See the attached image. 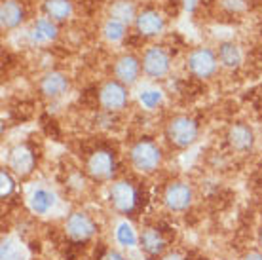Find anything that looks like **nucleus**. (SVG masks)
<instances>
[{"instance_id":"7","label":"nucleus","mask_w":262,"mask_h":260,"mask_svg":"<svg viewBox=\"0 0 262 260\" xmlns=\"http://www.w3.org/2000/svg\"><path fill=\"white\" fill-rule=\"evenodd\" d=\"M108 200H111V205L118 213H129L133 205H135V188L131 186L129 182L125 181H118L112 182L111 190H108Z\"/></svg>"},{"instance_id":"5","label":"nucleus","mask_w":262,"mask_h":260,"mask_svg":"<svg viewBox=\"0 0 262 260\" xmlns=\"http://www.w3.org/2000/svg\"><path fill=\"white\" fill-rule=\"evenodd\" d=\"M99 103L105 111L118 112L127 104V90L124 84H120L118 80L105 82L99 90Z\"/></svg>"},{"instance_id":"25","label":"nucleus","mask_w":262,"mask_h":260,"mask_svg":"<svg viewBox=\"0 0 262 260\" xmlns=\"http://www.w3.org/2000/svg\"><path fill=\"white\" fill-rule=\"evenodd\" d=\"M139 99H141V103H143L144 109H154V106L162 101V91L146 90V91H143V93L139 95Z\"/></svg>"},{"instance_id":"16","label":"nucleus","mask_w":262,"mask_h":260,"mask_svg":"<svg viewBox=\"0 0 262 260\" xmlns=\"http://www.w3.org/2000/svg\"><path fill=\"white\" fill-rule=\"evenodd\" d=\"M55 38H57V25L50 17H40L29 33V40L33 44H48Z\"/></svg>"},{"instance_id":"13","label":"nucleus","mask_w":262,"mask_h":260,"mask_svg":"<svg viewBox=\"0 0 262 260\" xmlns=\"http://www.w3.org/2000/svg\"><path fill=\"white\" fill-rule=\"evenodd\" d=\"M69 78L61 72H48L44 78L40 80V93L48 99H57L69 90Z\"/></svg>"},{"instance_id":"31","label":"nucleus","mask_w":262,"mask_h":260,"mask_svg":"<svg viewBox=\"0 0 262 260\" xmlns=\"http://www.w3.org/2000/svg\"><path fill=\"white\" fill-rule=\"evenodd\" d=\"M162 260H183V256H181V254H177V253H169V254H165Z\"/></svg>"},{"instance_id":"27","label":"nucleus","mask_w":262,"mask_h":260,"mask_svg":"<svg viewBox=\"0 0 262 260\" xmlns=\"http://www.w3.org/2000/svg\"><path fill=\"white\" fill-rule=\"evenodd\" d=\"M223 4L228 8V10H242L243 0H223Z\"/></svg>"},{"instance_id":"20","label":"nucleus","mask_w":262,"mask_h":260,"mask_svg":"<svg viewBox=\"0 0 262 260\" xmlns=\"http://www.w3.org/2000/svg\"><path fill=\"white\" fill-rule=\"evenodd\" d=\"M44 12L52 21H65L72 15L71 0H44Z\"/></svg>"},{"instance_id":"14","label":"nucleus","mask_w":262,"mask_h":260,"mask_svg":"<svg viewBox=\"0 0 262 260\" xmlns=\"http://www.w3.org/2000/svg\"><path fill=\"white\" fill-rule=\"evenodd\" d=\"M228 143L236 152H247L255 144V133L249 125L234 124L228 131Z\"/></svg>"},{"instance_id":"8","label":"nucleus","mask_w":262,"mask_h":260,"mask_svg":"<svg viewBox=\"0 0 262 260\" xmlns=\"http://www.w3.org/2000/svg\"><path fill=\"white\" fill-rule=\"evenodd\" d=\"M85 169L95 181H108L114 173V156L106 150H97L90 156Z\"/></svg>"},{"instance_id":"24","label":"nucleus","mask_w":262,"mask_h":260,"mask_svg":"<svg viewBox=\"0 0 262 260\" xmlns=\"http://www.w3.org/2000/svg\"><path fill=\"white\" fill-rule=\"evenodd\" d=\"M103 36L108 42H120L125 36V25L116 19H106L103 25Z\"/></svg>"},{"instance_id":"9","label":"nucleus","mask_w":262,"mask_h":260,"mask_svg":"<svg viewBox=\"0 0 262 260\" xmlns=\"http://www.w3.org/2000/svg\"><path fill=\"white\" fill-rule=\"evenodd\" d=\"M65 230H67V234H69V237H72V240L85 241L95 234L97 228H95V222L85 215V213L76 211V213L69 215V219H67V222H65Z\"/></svg>"},{"instance_id":"11","label":"nucleus","mask_w":262,"mask_h":260,"mask_svg":"<svg viewBox=\"0 0 262 260\" xmlns=\"http://www.w3.org/2000/svg\"><path fill=\"white\" fill-rule=\"evenodd\" d=\"M135 27H137V33L141 36L154 38V36H160L164 33L165 21L162 17V13L156 12V10H143L141 13H137Z\"/></svg>"},{"instance_id":"30","label":"nucleus","mask_w":262,"mask_h":260,"mask_svg":"<svg viewBox=\"0 0 262 260\" xmlns=\"http://www.w3.org/2000/svg\"><path fill=\"white\" fill-rule=\"evenodd\" d=\"M196 2L198 0H184V8H186L188 12H192V10L196 8Z\"/></svg>"},{"instance_id":"15","label":"nucleus","mask_w":262,"mask_h":260,"mask_svg":"<svg viewBox=\"0 0 262 260\" xmlns=\"http://www.w3.org/2000/svg\"><path fill=\"white\" fill-rule=\"evenodd\" d=\"M25 17V10L17 0H2L0 6V23L2 29H15L21 25V21Z\"/></svg>"},{"instance_id":"22","label":"nucleus","mask_w":262,"mask_h":260,"mask_svg":"<svg viewBox=\"0 0 262 260\" xmlns=\"http://www.w3.org/2000/svg\"><path fill=\"white\" fill-rule=\"evenodd\" d=\"M27 253L19 241L12 237H4L0 245V260H25Z\"/></svg>"},{"instance_id":"12","label":"nucleus","mask_w":262,"mask_h":260,"mask_svg":"<svg viewBox=\"0 0 262 260\" xmlns=\"http://www.w3.org/2000/svg\"><path fill=\"white\" fill-rule=\"evenodd\" d=\"M141 63L135 55H122V57L114 63V76L118 80L120 84L124 85H133L139 80V74H141Z\"/></svg>"},{"instance_id":"2","label":"nucleus","mask_w":262,"mask_h":260,"mask_svg":"<svg viewBox=\"0 0 262 260\" xmlns=\"http://www.w3.org/2000/svg\"><path fill=\"white\" fill-rule=\"evenodd\" d=\"M198 124L188 116H173L167 122V127H165V135H167V141H169L173 146L177 148H188L190 144L196 143L198 139Z\"/></svg>"},{"instance_id":"6","label":"nucleus","mask_w":262,"mask_h":260,"mask_svg":"<svg viewBox=\"0 0 262 260\" xmlns=\"http://www.w3.org/2000/svg\"><path fill=\"white\" fill-rule=\"evenodd\" d=\"M188 69L194 76L198 78H211L213 74L216 72V55L211 52L209 48H198L194 52H190L188 59Z\"/></svg>"},{"instance_id":"4","label":"nucleus","mask_w":262,"mask_h":260,"mask_svg":"<svg viewBox=\"0 0 262 260\" xmlns=\"http://www.w3.org/2000/svg\"><path fill=\"white\" fill-rule=\"evenodd\" d=\"M192 202H194V192H192L188 182H183V181L171 182L164 192L165 207L169 209V211H175V213L186 211L192 205Z\"/></svg>"},{"instance_id":"26","label":"nucleus","mask_w":262,"mask_h":260,"mask_svg":"<svg viewBox=\"0 0 262 260\" xmlns=\"http://www.w3.org/2000/svg\"><path fill=\"white\" fill-rule=\"evenodd\" d=\"M0 182H2L0 196H2V198H8V196L13 192V181H12V177H10V173H8L6 169L0 171Z\"/></svg>"},{"instance_id":"29","label":"nucleus","mask_w":262,"mask_h":260,"mask_svg":"<svg viewBox=\"0 0 262 260\" xmlns=\"http://www.w3.org/2000/svg\"><path fill=\"white\" fill-rule=\"evenodd\" d=\"M243 260H262V253H258V251H251V253H247L245 256H243Z\"/></svg>"},{"instance_id":"10","label":"nucleus","mask_w":262,"mask_h":260,"mask_svg":"<svg viewBox=\"0 0 262 260\" xmlns=\"http://www.w3.org/2000/svg\"><path fill=\"white\" fill-rule=\"evenodd\" d=\"M34 154L31 148H27L23 144L12 148L10 156H8V169L12 171L13 175L17 177H27L31 175L34 169Z\"/></svg>"},{"instance_id":"1","label":"nucleus","mask_w":262,"mask_h":260,"mask_svg":"<svg viewBox=\"0 0 262 260\" xmlns=\"http://www.w3.org/2000/svg\"><path fill=\"white\" fill-rule=\"evenodd\" d=\"M131 165L141 173H154L162 165V150L150 139H141L129 150Z\"/></svg>"},{"instance_id":"19","label":"nucleus","mask_w":262,"mask_h":260,"mask_svg":"<svg viewBox=\"0 0 262 260\" xmlns=\"http://www.w3.org/2000/svg\"><path fill=\"white\" fill-rule=\"evenodd\" d=\"M108 15L111 19H116L124 25H129L137 19V12H135V6L129 0H114L108 8Z\"/></svg>"},{"instance_id":"21","label":"nucleus","mask_w":262,"mask_h":260,"mask_svg":"<svg viewBox=\"0 0 262 260\" xmlns=\"http://www.w3.org/2000/svg\"><path fill=\"white\" fill-rule=\"evenodd\" d=\"M219 61L226 69H237L242 65V52L234 42H223L219 46Z\"/></svg>"},{"instance_id":"17","label":"nucleus","mask_w":262,"mask_h":260,"mask_svg":"<svg viewBox=\"0 0 262 260\" xmlns=\"http://www.w3.org/2000/svg\"><path fill=\"white\" fill-rule=\"evenodd\" d=\"M55 202H57V198H55V194H53L52 190L36 188L31 194L29 205H31V211L36 213V215H48L55 207Z\"/></svg>"},{"instance_id":"18","label":"nucleus","mask_w":262,"mask_h":260,"mask_svg":"<svg viewBox=\"0 0 262 260\" xmlns=\"http://www.w3.org/2000/svg\"><path fill=\"white\" fill-rule=\"evenodd\" d=\"M139 243L146 254H160L164 253L165 241L162 237V234L158 232L156 228H146L143 230V234L139 235Z\"/></svg>"},{"instance_id":"28","label":"nucleus","mask_w":262,"mask_h":260,"mask_svg":"<svg viewBox=\"0 0 262 260\" xmlns=\"http://www.w3.org/2000/svg\"><path fill=\"white\" fill-rule=\"evenodd\" d=\"M101 260H125V256H122L118 251H108Z\"/></svg>"},{"instance_id":"23","label":"nucleus","mask_w":262,"mask_h":260,"mask_svg":"<svg viewBox=\"0 0 262 260\" xmlns=\"http://www.w3.org/2000/svg\"><path fill=\"white\" fill-rule=\"evenodd\" d=\"M116 240H118V243L124 245V247H133V245L139 243V235L135 234V230H133L131 224L120 222L118 228H116Z\"/></svg>"},{"instance_id":"3","label":"nucleus","mask_w":262,"mask_h":260,"mask_svg":"<svg viewBox=\"0 0 262 260\" xmlns=\"http://www.w3.org/2000/svg\"><path fill=\"white\" fill-rule=\"evenodd\" d=\"M143 72L150 78H164L171 69L169 53L165 52L162 46H150L146 48L143 53V61H141Z\"/></svg>"},{"instance_id":"32","label":"nucleus","mask_w":262,"mask_h":260,"mask_svg":"<svg viewBox=\"0 0 262 260\" xmlns=\"http://www.w3.org/2000/svg\"><path fill=\"white\" fill-rule=\"evenodd\" d=\"M260 245H262V230H260Z\"/></svg>"}]
</instances>
